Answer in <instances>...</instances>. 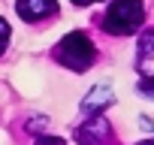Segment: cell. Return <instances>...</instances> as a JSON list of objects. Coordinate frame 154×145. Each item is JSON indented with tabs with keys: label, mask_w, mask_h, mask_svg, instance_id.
I'll return each mask as SVG.
<instances>
[{
	"label": "cell",
	"mask_w": 154,
	"mask_h": 145,
	"mask_svg": "<svg viewBox=\"0 0 154 145\" xmlns=\"http://www.w3.org/2000/svg\"><path fill=\"white\" fill-rule=\"evenodd\" d=\"M94 57H97V48H94V42L88 39V33H82V30L66 33V36L57 42V48H54V60L63 63V66L72 69V72H85V69L94 63Z\"/></svg>",
	"instance_id": "6da1fadb"
},
{
	"label": "cell",
	"mask_w": 154,
	"mask_h": 145,
	"mask_svg": "<svg viewBox=\"0 0 154 145\" xmlns=\"http://www.w3.org/2000/svg\"><path fill=\"white\" fill-rule=\"evenodd\" d=\"M142 18H145L142 0H112L103 15V30L112 36H127L142 27Z\"/></svg>",
	"instance_id": "7a4b0ae2"
},
{
	"label": "cell",
	"mask_w": 154,
	"mask_h": 145,
	"mask_svg": "<svg viewBox=\"0 0 154 145\" xmlns=\"http://www.w3.org/2000/svg\"><path fill=\"white\" fill-rule=\"evenodd\" d=\"M112 136V127L103 115H91L79 130H75V142L79 145H103L106 139Z\"/></svg>",
	"instance_id": "3957f363"
},
{
	"label": "cell",
	"mask_w": 154,
	"mask_h": 145,
	"mask_svg": "<svg viewBox=\"0 0 154 145\" xmlns=\"http://www.w3.org/2000/svg\"><path fill=\"white\" fill-rule=\"evenodd\" d=\"M15 12H18L24 21H39V18L57 12V0H18V3H15Z\"/></svg>",
	"instance_id": "277c9868"
},
{
	"label": "cell",
	"mask_w": 154,
	"mask_h": 145,
	"mask_svg": "<svg viewBox=\"0 0 154 145\" xmlns=\"http://www.w3.org/2000/svg\"><path fill=\"white\" fill-rule=\"evenodd\" d=\"M115 103V94L106 88V85H100V88H91V94L82 100V109L85 112H94V115H100L106 106H112Z\"/></svg>",
	"instance_id": "5b68a950"
},
{
	"label": "cell",
	"mask_w": 154,
	"mask_h": 145,
	"mask_svg": "<svg viewBox=\"0 0 154 145\" xmlns=\"http://www.w3.org/2000/svg\"><path fill=\"white\" fill-rule=\"evenodd\" d=\"M151 54H154V30H145L139 36V60H145Z\"/></svg>",
	"instance_id": "8992f818"
},
{
	"label": "cell",
	"mask_w": 154,
	"mask_h": 145,
	"mask_svg": "<svg viewBox=\"0 0 154 145\" xmlns=\"http://www.w3.org/2000/svg\"><path fill=\"white\" fill-rule=\"evenodd\" d=\"M142 97H151L154 100V76H145V79H139V88H136Z\"/></svg>",
	"instance_id": "52a82bcc"
},
{
	"label": "cell",
	"mask_w": 154,
	"mask_h": 145,
	"mask_svg": "<svg viewBox=\"0 0 154 145\" xmlns=\"http://www.w3.org/2000/svg\"><path fill=\"white\" fill-rule=\"evenodd\" d=\"M9 24H6V18H0V54L6 51V45H9Z\"/></svg>",
	"instance_id": "ba28073f"
},
{
	"label": "cell",
	"mask_w": 154,
	"mask_h": 145,
	"mask_svg": "<svg viewBox=\"0 0 154 145\" xmlns=\"http://www.w3.org/2000/svg\"><path fill=\"white\" fill-rule=\"evenodd\" d=\"M33 145H63V139H57V136H39Z\"/></svg>",
	"instance_id": "9c48e42d"
},
{
	"label": "cell",
	"mask_w": 154,
	"mask_h": 145,
	"mask_svg": "<svg viewBox=\"0 0 154 145\" xmlns=\"http://www.w3.org/2000/svg\"><path fill=\"white\" fill-rule=\"evenodd\" d=\"M75 6H88V3H97V0H72Z\"/></svg>",
	"instance_id": "30bf717a"
},
{
	"label": "cell",
	"mask_w": 154,
	"mask_h": 145,
	"mask_svg": "<svg viewBox=\"0 0 154 145\" xmlns=\"http://www.w3.org/2000/svg\"><path fill=\"white\" fill-rule=\"evenodd\" d=\"M139 145H154V139H142V142H139Z\"/></svg>",
	"instance_id": "8fae6325"
}]
</instances>
